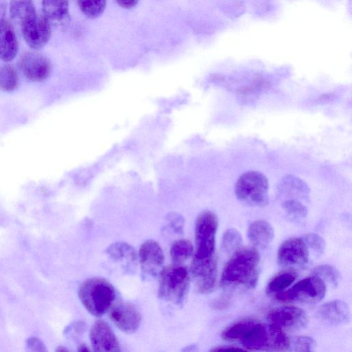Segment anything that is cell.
Returning a JSON list of instances; mask_svg holds the SVG:
<instances>
[{
  "mask_svg": "<svg viewBox=\"0 0 352 352\" xmlns=\"http://www.w3.org/2000/svg\"><path fill=\"white\" fill-rule=\"evenodd\" d=\"M260 256L254 248H243L236 251L226 264L221 277L223 287L256 285L259 273Z\"/></svg>",
  "mask_w": 352,
  "mask_h": 352,
  "instance_id": "1",
  "label": "cell"
},
{
  "mask_svg": "<svg viewBox=\"0 0 352 352\" xmlns=\"http://www.w3.org/2000/svg\"><path fill=\"white\" fill-rule=\"evenodd\" d=\"M78 297L82 305L91 315L100 317L114 304L116 292L107 280L100 277H91L80 285Z\"/></svg>",
  "mask_w": 352,
  "mask_h": 352,
  "instance_id": "2",
  "label": "cell"
},
{
  "mask_svg": "<svg viewBox=\"0 0 352 352\" xmlns=\"http://www.w3.org/2000/svg\"><path fill=\"white\" fill-rule=\"evenodd\" d=\"M159 275V298L177 305H182L190 287L188 270L176 263L162 268Z\"/></svg>",
  "mask_w": 352,
  "mask_h": 352,
  "instance_id": "3",
  "label": "cell"
},
{
  "mask_svg": "<svg viewBox=\"0 0 352 352\" xmlns=\"http://www.w3.org/2000/svg\"><path fill=\"white\" fill-rule=\"evenodd\" d=\"M241 342L248 350L280 351H287L289 338L272 324L258 322Z\"/></svg>",
  "mask_w": 352,
  "mask_h": 352,
  "instance_id": "4",
  "label": "cell"
},
{
  "mask_svg": "<svg viewBox=\"0 0 352 352\" xmlns=\"http://www.w3.org/2000/svg\"><path fill=\"white\" fill-rule=\"evenodd\" d=\"M268 181L264 174L250 170L238 178L234 192L237 199L245 204L265 206L268 203Z\"/></svg>",
  "mask_w": 352,
  "mask_h": 352,
  "instance_id": "5",
  "label": "cell"
},
{
  "mask_svg": "<svg viewBox=\"0 0 352 352\" xmlns=\"http://www.w3.org/2000/svg\"><path fill=\"white\" fill-rule=\"evenodd\" d=\"M218 228L217 215L210 210L202 211L195 222V250L194 258L206 260L216 258L215 238Z\"/></svg>",
  "mask_w": 352,
  "mask_h": 352,
  "instance_id": "6",
  "label": "cell"
},
{
  "mask_svg": "<svg viewBox=\"0 0 352 352\" xmlns=\"http://www.w3.org/2000/svg\"><path fill=\"white\" fill-rule=\"evenodd\" d=\"M326 290L324 281L313 275L300 280L289 289L278 293L276 298L284 302L315 303L324 297Z\"/></svg>",
  "mask_w": 352,
  "mask_h": 352,
  "instance_id": "7",
  "label": "cell"
},
{
  "mask_svg": "<svg viewBox=\"0 0 352 352\" xmlns=\"http://www.w3.org/2000/svg\"><path fill=\"white\" fill-rule=\"evenodd\" d=\"M270 324L280 329L294 331L305 328L308 317L304 310L296 307H282L271 311L267 316Z\"/></svg>",
  "mask_w": 352,
  "mask_h": 352,
  "instance_id": "8",
  "label": "cell"
},
{
  "mask_svg": "<svg viewBox=\"0 0 352 352\" xmlns=\"http://www.w3.org/2000/svg\"><path fill=\"white\" fill-rule=\"evenodd\" d=\"M21 28L25 41L32 49L42 48L50 39V24L44 15L36 14Z\"/></svg>",
  "mask_w": 352,
  "mask_h": 352,
  "instance_id": "9",
  "label": "cell"
},
{
  "mask_svg": "<svg viewBox=\"0 0 352 352\" xmlns=\"http://www.w3.org/2000/svg\"><path fill=\"white\" fill-rule=\"evenodd\" d=\"M190 273L198 292L207 294L212 292L217 277L216 258L207 260L193 258Z\"/></svg>",
  "mask_w": 352,
  "mask_h": 352,
  "instance_id": "10",
  "label": "cell"
},
{
  "mask_svg": "<svg viewBox=\"0 0 352 352\" xmlns=\"http://www.w3.org/2000/svg\"><path fill=\"white\" fill-rule=\"evenodd\" d=\"M109 311L110 319L122 331L133 333L138 329L141 316L131 303L120 301L114 303Z\"/></svg>",
  "mask_w": 352,
  "mask_h": 352,
  "instance_id": "11",
  "label": "cell"
},
{
  "mask_svg": "<svg viewBox=\"0 0 352 352\" xmlns=\"http://www.w3.org/2000/svg\"><path fill=\"white\" fill-rule=\"evenodd\" d=\"M19 67L27 79L32 82H41L50 76L52 65L44 55L29 52L21 56Z\"/></svg>",
  "mask_w": 352,
  "mask_h": 352,
  "instance_id": "12",
  "label": "cell"
},
{
  "mask_svg": "<svg viewBox=\"0 0 352 352\" xmlns=\"http://www.w3.org/2000/svg\"><path fill=\"white\" fill-rule=\"evenodd\" d=\"M282 266L302 267L309 260V250L302 238H292L284 241L278 252Z\"/></svg>",
  "mask_w": 352,
  "mask_h": 352,
  "instance_id": "13",
  "label": "cell"
},
{
  "mask_svg": "<svg viewBox=\"0 0 352 352\" xmlns=\"http://www.w3.org/2000/svg\"><path fill=\"white\" fill-rule=\"evenodd\" d=\"M138 257L144 275L155 276L162 269L164 255L160 245L154 240H146L140 246Z\"/></svg>",
  "mask_w": 352,
  "mask_h": 352,
  "instance_id": "14",
  "label": "cell"
},
{
  "mask_svg": "<svg viewBox=\"0 0 352 352\" xmlns=\"http://www.w3.org/2000/svg\"><path fill=\"white\" fill-rule=\"evenodd\" d=\"M89 338L95 351H120L118 340L109 325L104 320H98L92 325Z\"/></svg>",
  "mask_w": 352,
  "mask_h": 352,
  "instance_id": "15",
  "label": "cell"
},
{
  "mask_svg": "<svg viewBox=\"0 0 352 352\" xmlns=\"http://www.w3.org/2000/svg\"><path fill=\"white\" fill-rule=\"evenodd\" d=\"M318 317L324 322L338 325L350 320V311L347 305L340 300L327 302L318 309Z\"/></svg>",
  "mask_w": 352,
  "mask_h": 352,
  "instance_id": "16",
  "label": "cell"
},
{
  "mask_svg": "<svg viewBox=\"0 0 352 352\" xmlns=\"http://www.w3.org/2000/svg\"><path fill=\"white\" fill-rule=\"evenodd\" d=\"M18 42L15 31L6 18L0 21V59L9 62L18 52Z\"/></svg>",
  "mask_w": 352,
  "mask_h": 352,
  "instance_id": "17",
  "label": "cell"
},
{
  "mask_svg": "<svg viewBox=\"0 0 352 352\" xmlns=\"http://www.w3.org/2000/svg\"><path fill=\"white\" fill-rule=\"evenodd\" d=\"M248 236L255 246L265 248L272 241L274 237V231L267 221L256 220L249 226Z\"/></svg>",
  "mask_w": 352,
  "mask_h": 352,
  "instance_id": "18",
  "label": "cell"
},
{
  "mask_svg": "<svg viewBox=\"0 0 352 352\" xmlns=\"http://www.w3.org/2000/svg\"><path fill=\"white\" fill-rule=\"evenodd\" d=\"M10 14L12 21L21 27L36 12L32 0H11Z\"/></svg>",
  "mask_w": 352,
  "mask_h": 352,
  "instance_id": "19",
  "label": "cell"
},
{
  "mask_svg": "<svg viewBox=\"0 0 352 352\" xmlns=\"http://www.w3.org/2000/svg\"><path fill=\"white\" fill-rule=\"evenodd\" d=\"M43 15L50 21L63 22L69 16L68 0H42Z\"/></svg>",
  "mask_w": 352,
  "mask_h": 352,
  "instance_id": "20",
  "label": "cell"
},
{
  "mask_svg": "<svg viewBox=\"0 0 352 352\" xmlns=\"http://www.w3.org/2000/svg\"><path fill=\"white\" fill-rule=\"evenodd\" d=\"M107 254L116 261H124L127 264L134 263L138 258L135 250L124 242H116L106 250Z\"/></svg>",
  "mask_w": 352,
  "mask_h": 352,
  "instance_id": "21",
  "label": "cell"
},
{
  "mask_svg": "<svg viewBox=\"0 0 352 352\" xmlns=\"http://www.w3.org/2000/svg\"><path fill=\"white\" fill-rule=\"evenodd\" d=\"M258 323L254 319L245 318L227 327L221 333V337L226 340L241 341Z\"/></svg>",
  "mask_w": 352,
  "mask_h": 352,
  "instance_id": "22",
  "label": "cell"
},
{
  "mask_svg": "<svg viewBox=\"0 0 352 352\" xmlns=\"http://www.w3.org/2000/svg\"><path fill=\"white\" fill-rule=\"evenodd\" d=\"M279 190L289 195L304 197L308 195V186L303 181L293 176H287L280 182Z\"/></svg>",
  "mask_w": 352,
  "mask_h": 352,
  "instance_id": "23",
  "label": "cell"
},
{
  "mask_svg": "<svg viewBox=\"0 0 352 352\" xmlns=\"http://www.w3.org/2000/svg\"><path fill=\"white\" fill-rule=\"evenodd\" d=\"M297 274L293 270L283 271L274 276L267 286V292H280L288 287L296 278Z\"/></svg>",
  "mask_w": 352,
  "mask_h": 352,
  "instance_id": "24",
  "label": "cell"
},
{
  "mask_svg": "<svg viewBox=\"0 0 352 352\" xmlns=\"http://www.w3.org/2000/svg\"><path fill=\"white\" fill-rule=\"evenodd\" d=\"M18 83V74L13 66L6 65L0 67L1 90L6 92L12 91L17 87Z\"/></svg>",
  "mask_w": 352,
  "mask_h": 352,
  "instance_id": "25",
  "label": "cell"
},
{
  "mask_svg": "<svg viewBox=\"0 0 352 352\" xmlns=\"http://www.w3.org/2000/svg\"><path fill=\"white\" fill-rule=\"evenodd\" d=\"M82 13L88 19L98 18L104 11L107 0H77Z\"/></svg>",
  "mask_w": 352,
  "mask_h": 352,
  "instance_id": "26",
  "label": "cell"
},
{
  "mask_svg": "<svg viewBox=\"0 0 352 352\" xmlns=\"http://www.w3.org/2000/svg\"><path fill=\"white\" fill-rule=\"evenodd\" d=\"M193 252L192 243L187 239H179L171 246L170 254L175 263H180L187 260Z\"/></svg>",
  "mask_w": 352,
  "mask_h": 352,
  "instance_id": "27",
  "label": "cell"
},
{
  "mask_svg": "<svg viewBox=\"0 0 352 352\" xmlns=\"http://www.w3.org/2000/svg\"><path fill=\"white\" fill-rule=\"evenodd\" d=\"M243 241L240 232L234 228H229L223 235L221 248L227 254L236 251Z\"/></svg>",
  "mask_w": 352,
  "mask_h": 352,
  "instance_id": "28",
  "label": "cell"
},
{
  "mask_svg": "<svg viewBox=\"0 0 352 352\" xmlns=\"http://www.w3.org/2000/svg\"><path fill=\"white\" fill-rule=\"evenodd\" d=\"M316 347L315 340L309 336H297L289 338L287 351L296 352H311Z\"/></svg>",
  "mask_w": 352,
  "mask_h": 352,
  "instance_id": "29",
  "label": "cell"
},
{
  "mask_svg": "<svg viewBox=\"0 0 352 352\" xmlns=\"http://www.w3.org/2000/svg\"><path fill=\"white\" fill-rule=\"evenodd\" d=\"M313 274L315 276L320 277L323 280L331 283L334 286H336L340 280L339 272L332 265H321L316 267Z\"/></svg>",
  "mask_w": 352,
  "mask_h": 352,
  "instance_id": "30",
  "label": "cell"
},
{
  "mask_svg": "<svg viewBox=\"0 0 352 352\" xmlns=\"http://www.w3.org/2000/svg\"><path fill=\"white\" fill-rule=\"evenodd\" d=\"M283 208L286 212L294 218H304L307 214V208L299 201L289 199L282 204Z\"/></svg>",
  "mask_w": 352,
  "mask_h": 352,
  "instance_id": "31",
  "label": "cell"
},
{
  "mask_svg": "<svg viewBox=\"0 0 352 352\" xmlns=\"http://www.w3.org/2000/svg\"><path fill=\"white\" fill-rule=\"evenodd\" d=\"M308 248L311 249L316 254H322L325 249V241L318 234L309 233L302 238Z\"/></svg>",
  "mask_w": 352,
  "mask_h": 352,
  "instance_id": "32",
  "label": "cell"
},
{
  "mask_svg": "<svg viewBox=\"0 0 352 352\" xmlns=\"http://www.w3.org/2000/svg\"><path fill=\"white\" fill-rule=\"evenodd\" d=\"M168 226L177 234H182L184 230V221L179 214L172 213L167 215Z\"/></svg>",
  "mask_w": 352,
  "mask_h": 352,
  "instance_id": "33",
  "label": "cell"
},
{
  "mask_svg": "<svg viewBox=\"0 0 352 352\" xmlns=\"http://www.w3.org/2000/svg\"><path fill=\"white\" fill-rule=\"evenodd\" d=\"M116 3L124 9H131L138 3L139 0H115Z\"/></svg>",
  "mask_w": 352,
  "mask_h": 352,
  "instance_id": "34",
  "label": "cell"
},
{
  "mask_svg": "<svg viewBox=\"0 0 352 352\" xmlns=\"http://www.w3.org/2000/svg\"><path fill=\"white\" fill-rule=\"evenodd\" d=\"M243 350V349L233 346H219L211 349L212 351H241Z\"/></svg>",
  "mask_w": 352,
  "mask_h": 352,
  "instance_id": "35",
  "label": "cell"
},
{
  "mask_svg": "<svg viewBox=\"0 0 352 352\" xmlns=\"http://www.w3.org/2000/svg\"><path fill=\"white\" fill-rule=\"evenodd\" d=\"M6 2L5 0H0V21L6 18Z\"/></svg>",
  "mask_w": 352,
  "mask_h": 352,
  "instance_id": "36",
  "label": "cell"
},
{
  "mask_svg": "<svg viewBox=\"0 0 352 352\" xmlns=\"http://www.w3.org/2000/svg\"><path fill=\"white\" fill-rule=\"evenodd\" d=\"M78 351H82V352L89 351H90V349L85 344H80L78 346Z\"/></svg>",
  "mask_w": 352,
  "mask_h": 352,
  "instance_id": "37",
  "label": "cell"
},
{
  "mask_svg": "<svg viewBox=\"0 0 352 352\" xmlns=\"http://www.w3.org/2000/svg\"><path fill=\"white\" fill-rule=\"evenodd\" d=\"M57 351H67V349H66L65 348H63V347H59V349H57Z\"/></svg>",
  "mask_w": 352,
  "mask_h": 352,
  "instance_id": "38",
  "label": "cell"
}]
</instances>
